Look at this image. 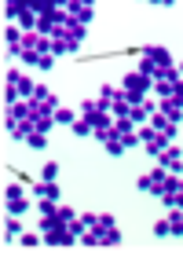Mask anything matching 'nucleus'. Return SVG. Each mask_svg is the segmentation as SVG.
<instances>
[{
  "mask_svg": "<svg viewBox=\"0 0 183 253\" xmlns=\"http://www.w3.org/2000/svg\"><path fill=\"white\" fill-rule=\"evenodd\" d=\"M7 88H15L22 99H30V95H33V81L22 74V70H7Z\"/></svg>",
  "mask_w": 183,
  "mask_h": 253,
  "instance_id": "f257e3e1",
  "label": "nucleus"
},
{
  "mask_svg": "<svg viewBox=\"0 0 183 253\" xmlns=\"http://www.w3.org/2000/svg\"><path fill=\"white\" fill-rule=\"evenodd\" d=\"M158 165H165V169H169V172H180V176H183V154L176 151V147H165V151L158 154Z\"/></svg>",
  "mask_w": 183,
  "mask_h": 253,
  "instance_id": "f03ea898",
  "label": "nucleus"
},
{
  "mask_svg": "<svg viewBox=\"0 0 183 253\" xmlns=\"http://www.w3.org/2000/svg\"><path fill=\"white\" fill-rule=\"evenodd\" d=\"M63 7H66V11L73 15V19L81 22V26H88V22H92V11H95L88 0H73V4H63Z\"/></svg>",
  "mask_w": 183,
  "mask_h": 253,
  "instance_id": "7ed1b4c3",
  "label": "nucleus"
},
{
  "mask_svg": "<svg viewBox=\"0 0 183 253\" xmlns=\"http://www.w3.org/2000/svg\"><path fill=\"white\" fill-rule=\"evenodd\" d=\"M150 77H143V74H139V70H132V74H125V84H121V88H128V92H150Z\"/></svg>",
  "mask_w": 183,
  "mask_h": 253,
  "instance_id": "20e7f679",
  "label": "nucleus"
},
{
  "mask_svg": "<svg viewBox=\"0 0 183 253\" xmlns=\"http://www.w3.org/2000/svg\"><path fill=\"white\" fill-rule=\"evenodd\" d=\"M44 239L51 242V246H73L77 235L70 231V224H63V228H55V231H44Z\"/></svg>",
  "mask_w": 183,
  "mask_h": 253,
  "instance_id": "39448f33",
  "label": "nucleus"
},
{
  "mask_svg": "<svg viewBox=\"0 0 183 253\" xmlns=\"http://www.w3.org/2000/svg\"><path fill=\"white\" fill-rule=\"evenodd\" d=\"M158 110L172 121V125H183V107H176L172 99H161V103H158Z\"/></svg>",
  "mask_w": 183,
  "mask_h": 253,
  "instance_id": "423d86ee",
  "label": "nucleus"
},
{
  "mask_svg": "<svg viewBox=\"0 0 183 253\" xmlns=\"http://www.w3.org/2000/svg\"><path fill=\"white\" fill-rule=\"evenodd\" d=\"M59 195H63V191H59L55 180H44V184H37V198H51V202H59Z\"/></svg>",
  "mask_w": 183,
  "mask_h": 253,
  "instance_id": "0eeeda50",
  "label": "nucleus"
},
{
  "mask_svg": "<svg viewBox=\"0 0 183 253\" xmlns=\"http://www.w3.org/2000/svg\"><path fill=\"white\" fill-rule=\"evenodd\" d=\"M143 59H154V63H161V66H172V59H169V51L165 48H143Z\"/></svg>",
  "mask_w": 183,
  "mask_h": 253,
  "instance_id": "6e6552de",
  "label": "nucleus"
},
{
  "mask_svg": "<svg viewBox=\"0 0 183 253\" xmlns=\"http://www.w3.org/2000/svg\"><path fill=\"white\" fill-rule=\"evenodd\" d=\"M22 11H26V4H22V0H4V19H7V22H11V19H19Z\"/></svg>",
  "mask_w": 183,
  "mask_h": 253,
  "instance_id": "1a4fd4ad",
  "label": "nucleus"
},
{
  "mask_svg": "<svg viewBox=\"0 0 183 253\" xmlns=\"http://www.w3.org/2000/svg\"><path fill=\"white\" fill-rule=\"evenodd\" d=\"M77 48H81L77 41H55V44H51V55H73Z\"/></svg>",
  "mask_w": 183,
  "mask_h": 253,
  "instance_id": "9d476101",
  "label": "nucleus"
},
{
  "mask_svg": "<svg viewBox=\"0 0 183 253\" xmlns=\"http://www.w3.org/2000/svg\"><path fill=\"white\" fill-rule=\"evenodd\" d=\"M15 235H22V228H19V216H7V220H4V239H15Z\"/></svg>",
  "mask_w": 183,
  "mask_h": 253,
  "instance_id": "9b49d317",
  "label": "nucleus"
},
{
  "mask_svg": "<svg viewBox=\"0 0 183 253\" xmlns=\"http://www.w3.org/2000/svg\"><path fill=\"white\" fill-rule=\"evenodd\" d=\"M139 191H146V195H161V187L154 184V176L146 172V176H139Z\"/></svg>",
  "mask_w": 183,
  "mask_h": 253,
  "instance_id": "f8f14e48",
  "label": "nucleus"
},
{
  "mask_svg": "<svg viewBox=\"0 0 183 253\" xmlns=\"http://www.w3.org/2000/svg\"><path fill=\"white\" fill-rule=\"evenodd\" d=\"M55 121H59V125H70V128H73V125H77V118H73V110H66V107H59V110H55Z\"/></svg>",
  "mask_w": 183,
  "mask_h": 253,
  "instance_id": "ddd939ff",
  "label": "nucleus"
},
{
  "mask_svg": "<svg viewBox=\"0 0 183 253\" xmlns=\"http://www.w3.org/2000/svg\"><path fill=\"white\" fill-rule=\"evenodd\" d=\"M26 209H30V202H26V198H11V202H7V213H15V216H22Z\"/></svg>",
  "mask_w": 183,
  "mask_h": 253,
  "instance_id": "4468645a",
  "label": "nucleus"
},
{
  "mask_svg": "<svg viewBox=\"0 0 183 253\" xmlns=\"http://www.w3.org/2000/svg\"><path fill=\"white\" fill-rule=\"evenodd\" d=\"M11 198H22V184H7L4 187V202H11Z\"/></svg>",
  "mask_w": 183,
  "mask_h": 253,
  "instance_id": "2eb2a0df",
  "label": "nucleus"
},
{
  "mask_svg": "<svg viewBox=\"0 0 183 253\" xmlns=\"http://www.w3.org/2000/svg\"><path fill=\"white\" fill-rule=\"evenodd\" d=\"M26 143H30L33 151H44V143H48V139H44V132H33L30 139H26Z\"/></svg>",
  "mask_w": 183,
  "mask_h": 253,
  "instance_id": "dca6fc26",
  "label": "nucleus"
},
{
  "mask_svg": "<svg viewBox=\"0 0 183 253\" xmlns=\"http://www.w3.org/2000/svg\"><path fill=\"white\" fill-rule=\"evenodd\" d=\"M73 132H77V136H92L95 128H92V121H84V118H81V121L73 125Z\"/></svg>",
  "mask_w": 183,
  "mask_h": 253,
  "instance_id": "f3484780",
  "label": "nucleus"
},
{
  "mask_svg": "<svg viewBox=\"0 0 183 253\" xmlns=\"http://www.w3.org/2000/svg\"><path fill=\"white\" fill-rule=\"evenodd\" d=\"M107 151H110V154H114V158H121V154H125V151H128V147H125V143H121V139H110V143H107Z\"/></svg>",
  "mask_w": 183,
  "mask_h": 253,
  "instance_id": "a211bd4d",
  "label": "nucleus"
},
{
  "mask_svg": "<svg viewBox=\"0 0 183 253\" xmlns=\"http://www.w3.org/2000/svg\"><path fill=\"white\" fill-rule=\"evenodd\" d=\"M55 213H59V220H63V224H70V220H73V216H77V213H73V209H70V206H59Z\"/></svg>",
  "mask_w": 183,
  "mask_h": 253,
  "instance_id": "6ab92c4d",
  "label": "nucleus"
},
{
  "mask_svg": "<svg viewBox=\"0 0 183 253\" xmlns=\"http://www.w3.org/2000/svg\"><path fill=\"white\" fill-rule=\"evenodd\" d=\"M121 143H125V147H136V143H143V139H139V132H125V136H121Z\"/></svg>",
  "mask_w": 183,
  "mask_h": 253,
  "instance_id": "aec40b11",
  "label": "nucleus"
},
{
  "mask_svg": "<svg viewBox=\"0 0 183 253\" xmlns=\"http://www.w3.org/2000/svg\"><path fill=\"white\" fill-rule=\"evenodd\" d=\"M55 176H59V165L48 162V165H44V180H55Z\"/></svg>",
  "mask_w": 183,
  "mask_h": 253,
  "instance_id": "412c9836",
  "label": "nucleus"
},
{
  "mask_svg": "<svg viewBox=\"0 0 183 253\" xmlns=\"http://www.w3.org/2000/svg\"><path fill=\"white\" fill-rule=\"evenodd\" d=\"M154 235H172V228H169V220H158V224H154Z\"/></svg>",
  "mask_w": 183,
  "mask_h": 253,
  "instance_id": "4be33fe9",
  "label": "nucleus"
},
{
  "mask_svg": "<svg viewBox=\"0 0 183 253\" xmlns=\"http://www.w3.org/2000/svg\"><path fill=\"white\" fill-rule=\"evenodd\" d=\"M180 220H183V209H180Z\"/></svg>",
  "mask_w": 183,
  "mask_h": 253,
  "instance_id": "5701e85b",
  "label": "nucleus"
}]
</instances>
